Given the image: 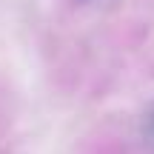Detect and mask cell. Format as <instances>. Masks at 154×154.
I'll return each instance as SVG.
<instances>
[{"label":"cell","instance_id":"1","mask_svg":"<svg viewBox=\"0 0 154 154\" xmlns=\"http://www.w3.org/2000/svg\"><path fill=\"white\" fill-rule=\"evenodd\" d=\"M86 3H109V0H86Z\"/></svg>","mask_w":154,"mask_h":154}]
</instances>
